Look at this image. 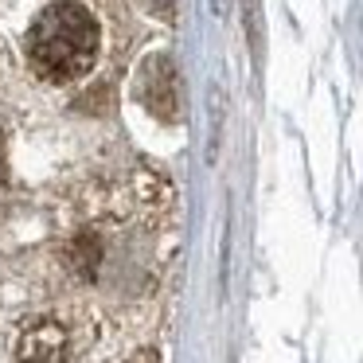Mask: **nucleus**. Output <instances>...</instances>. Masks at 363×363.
Instances as JSON below:
<instances>
[{"mask_svg": "<svg viewBox=\"0 0 363 363\" xmlns=\"http://www.w3.org/2000/svg\"><path fill=\"white\" fill-rule=\"evenodd\" d=\"M28 59L48 82H71L86 74L98 59V20L86 4L74 0L48 4L28 32Z\"/></svg>", "mask_w": 363, "mask_h": 363, "instance_id": "1", "label": "nucleus"}, {"mask_svg": "<svg viewBox=\"0 0 363 363\" xmlns=\"http://www.w3.org/2000/svg\"><path fill=\"white\" fill-rule=\"evenodd\" d=\"M0 176H4V125H0Z\"/></svg>", "mask_w": 363, "mask_h": 363, "instance_id": "3", "label": "nucleus"}, {"mask_svg": "<svg viewBox=\"0 0 363 363\" xmlns=\"http://www.w3.org/2000/svg\"><path fill=\"white\" fill-rule=\"evenodd\" d=\"M67 328L51 316L32 320L16 340V363H67Z\"/></svg>", "mask_w": 363, "mask_h": 363, "instance_id": "2", "label": "nucleus"}]
</instances>
